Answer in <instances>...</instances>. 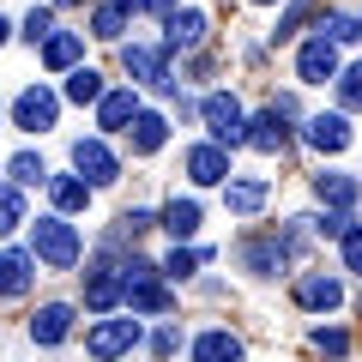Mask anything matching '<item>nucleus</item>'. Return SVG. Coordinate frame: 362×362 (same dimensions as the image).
Masks as SVG:
<instances>
[{"label":"nucleus","instance_id":"nucleus-1","mask_svg":"<svg viewBox=\"0 0 362 362\" xmlns=\"http://www.w3.org/2000/svg\"><path fill=\"white\" fill-rule=\"evenodd\" d=\"M78 254H85V242H78V230L66 218H37L30 223V259H42L49 272H73Z\"/></svg>","mask_w":362,"mask_h":362},{"label":"nucleus","instance_id":"nucleus-2","mask_svg":"<svg viewBox=\"0 0 362 362\" xmlns=\"http://www.w3.org/2000/svg\"><path fill=\"white\" fill-rule=\"evenodd\" d=\"M199 121H206V133H211V145H247V115H242V103H235L230 90H211L206 103H199Z\"/></svg>","mask_w":362,"mask_h":362},{"label":"nucleus","instance_id":"nucleus-3","mask_svg":"<svg viewBox=\"0 0 362 362\" xmlns=\"http://www.w3.org/2000/svg\"><path fill=\"white\" fill-rule=\"evenodd\" d=\"M121 284H127L133 314H169V290H163V278H157L151 259H127V266H121Z\"/></svg>","mask_w":362,"mask_h":362},{"label":"nucleus","instance_id":"nucleus-4","mask_svg":"<svg viewBox=\"0 0 362 362\" xmlns=\"http://www.w3.org/2000/svg\"><path fill=\"white\" fill-rule=\"evenodd\" d=\"M54 121H61V97H54L49 85H30V90H18V97H13V127L49 133Z\"/></svg>","mask_w":362,"mask_h":362},{"label":"nucleus","instance_id":"nucleus-5","mask_svg":"<svg viewBox=\"0 0 362 362\" xmlns=\"http://www.w3.org/2000/svg\"><path fill=\"white\" fill-rule=\"evenodd\" d=\"M139 344V320H97L85 332V350L97 362H115V356H127V350Z\"/></svg>","mask_w":362,"mask_h":362},{"label":"nucleus","instance_id":"nucleus-6","mask_svg":"<svg viewBox=\"0 0 362 362\" xmlns=\"http://www.w3.org/2000/svg\"><path fill=\"white\" fill-rule=\"evenodd\" d=\"M73 169H78V181H90V187H109V181L121 175L115 151H109L103 139H78L73 145Z\"/></svg>","mask_w":362,"mask_h":362},{"label":"nucleus","instance_id":"nucleus-7","mask_svg":"<svg viewBox=\"0 0 362 362\" xmlns=\"http://www.w3.org/2000/svg\"><path fill=\"white\" fill-rule=\"evenodd\" d=\"M121 61H127V73L139 78V85H151V90H175V73H169L163 49H145V42H127V49H121Z\"/></svg>","mask_w":362,"mask_h":362},{"label":"nucleus","instance_id":"nucleus-8","mask_svg":"<svg viewBox=\"0 0 362 362\" xmlns=\"http://www.w3.org/2000/svg\"><path fill=\"white\" fill-rule=\"evenodd\" d=\"M344 66H338V49L326 37H314V42H302L296 49V78L302 85H326V78H338Z\"/></svg>","mask_w":362,"mask_h":362},{"label":"nucleus","instance_id":"nucleus-9","mask_svg":"<svg viewBox=\"0 0 362 362\" xmlns=\"http://www.w3.org/2000/svg\"><path fill=\"white\" fill-rule=\"evenodd\" d=\"M187 181L194 187H218V181H230V151L223 145H187Z\"/></svg>","mask_w":362,"mask_h":362},{"label":"nucleus","instance_id":"nucleus-10","mask_svg":"<svg viewBox=\"0 0 362 362\" xmlns=\"http://www.w3.org/2000/svg\"><path fill=\"white\" fill-rule=\"evenodd\" d=\"M296 302L314 308V314H332L338 302H344V284H338L332 272H302V278H296Z\"/></svg>","mask_w":362,"mask_h":362},{"label":"nucleus","instance_id":"nucleus-11","mask_svg":"<svg viewBox=\"0 0 362 362\" xmlns=\"http://www.w3.org/2000/svg\"><path fill=\"white\" fill-rule=\"evenodd\" d=\"M30 338H37L42 350L66 344V338H73V308H66V302H49V308H37V320H30Z\"/></svg>","mask_w":362,"mask_h":362},{"label":"nucleus","instance_id":"nucleus-12","mask_svg":"<svg viewBox=\"0 0 362 362\" xmlns=\"http://www.w3.org/2000/svg\"><path fill=\"white\" fill-rule=\"evenodd\" d=\"M127 296V284H121V266H97V272H85V308H115V302Z\"/></svg>","mask_w":362,"mask_h":362},{"label":"nucleus","instance_id":"nucleus-13","mask_svg":"<svg viewBox=\"0 0 362 362\" xmlns=\"http://www.w3.org/2000/svg\"><path fill=\"white\" fill-rule=\"evenodd\" d=\"M139 121V97L133 90H103V103H97V127L103 133H127Z\"/></svg>","mask_w":362,"mask_h":362},{"label":"nucleus","instance_id":"nucleus-14","mask_svg":"<svg viewBox=\"0 0 362 362\" xmlns=\"http://www.w3.org/2000/svg\"><path fill=\"white\" fill-rule=\"evenodd\" d=\"M266 199H272V187H266V181H259V175H242V181H223V206H230L235 218H254V211L266 206Z\"/></svg>","mask_w":362,"mask_h":362},{"label":"nucleus","instance_id":"nucleus-15","mask_svg":"<svg viewBox=\"0 0 362 362\" xmlns=\"http://www.w3.org/2000/svg\"><path fill=\"white\" fill-rule=\"evenodd\" d=\"M314 194H320L332 211H350L362 199V187H356V175H344V169H320V175H314Z\"/></svg>","mask_w":362,"mask_h":362},{"label":"nucleus","instance_id":"nucleus-16","mask_svg":"<svg viewBox=\"0 0 362 362\" xmlns=\"http://www.w3.org/2000/svg\"><path fill=\"white\" fill-rule=\"evenodd\" d=\"M194 362H242V338L230 326H211V332L194 338Z\"/></svg>","mask_w":362,"mask_h":362},{"label":"nucleus","instance_id":"nucleus-17","mask_svg":"<svg viewBox=\"0 0 362 362\" xmlns=\"http://www.w3.org/2000/svg\"><path fill=\"white\" fill-rule=\"evenodd\" d=\"M30 278H37V259L18 254V247H6V254H0V296H25Z\"/></svg>","mask_w":362,"mask_h":362},{"label":"nucleus","instance_id":"nucleus-18","mask_svg":"<svg viewBox=\"0 0 362 362\" xmlns=\"http://www.w3.org/2000/svg\"><path fill=\"white\" fill-rule=\"evenodd\" d=\"M302 139H308L314 151H344L350 145V121L344 115H314L308 127H302Z\"/></svg>","mask_w":362,"mask_h":362},{"label":"nucleus","instance_id":"nucleus-19","mask_svg":"<svg viewBox=\"0 0 362 362\" xmlns=\"http://www.w3.org/2000/svg\"><path fill=\"white\" fill-rule=\"evenodd\" d=\"M199 42H206V13H194V6L169 13V37H163V49H199Z\"/></svg>","mask_w":362,"mask_h":362},{"label":"nucleus","instance_id":"nucleus-20","mask_svg":"<svg viewBox=\"0 0 362 362\" xmlns=\"http://www.w3.org/2000/svg\"><path fill=\"white\" fill-rule=\"evenodd\" d=\"M247 145H254V151H284V145H290V127H284V115H272V109H266V115H254V121H247Z\"/></svg>","mask_w":362,"mask_h":362},{"label":"nucleus","instance_id":"nucleus-21","mask_svg":"<svg viewBox=\"0 0 362 362\" xmlns=\"http://www.w3.org/2000/svg\"><path fill=\"white\" fill-rule=\"evenodd\" d=\"M157 223H163V230L175 235V247H181V242H187V235L199 230V199H181V194H175V199H169V206H163V218H157Z\"/></svg>","mask_w":362,"mask_h":362},{"label":"nucleus","instance_id":"nucleus-22","mask_svg":"<svg viewBox=\"0 0 362 362\" xmlns=\"http://www.w3.org/2000/svg\"><path fill=\"white\" fill-rule=\"evenodd\" d=\"M127 139H133V151H139V157H151L157 145L169 139V121H163V115H151V109H139V121L127 127Z\"/></svg>","mask_w":362,"mask_h":362},{"label":"nucleus","instance_id":"nucleus-23","mask_svg":"<svg viewBox=\"0 0 362 362\" xmlns=\"http://www.w3.org/2000/svg\"><path fill=\"white\" fill-rule=\"evenodd\" d=\"M78 54H85V42H78L73 30H54V37L42 42V61H49L54 73H73V66H78Z\"/></svg>","mask_w":362,"mask_h":362},{"label":"nucleus","instance_id":"nucleus-24","mask_svg":"<svg viewBox=\"0 0 362 362\" xmlns=\"http://www.w3.org/2000/svg\"><path fill=\"white\" fill-rule=\"evenodd\" d=\"M66 103H103V73L97 66H73L66 73Z\"/></svg>","mask_w":362,"mask_h":362},{"label":"nucleus","instance_id":"nucleus-25","mask_svg":"<svg viewBox=\"0 0 362 362\" xmlns=\"http://www.w3.org/2000/svg\"><path fill=\"white\" fill-rule=\"evenodd\" d=\"M49 194H54V206H61V211H85V206H90V181H78V175H49Z\"/></svg>","mask_w":362,"mask_h":362},{"label":"nucleus","instance_id":"nucleus-26","mask_svg":"<svg viewBox=\"0 0 362 362\" xmlns=\"http://www.w3.org/2000/svg\"><path fill=\"white\" fill-rule=\"evenodd\" d=\"M242 259H247V272H254V278H272V272L284 266L290 254H284V242H247Z\"/></svg>","mask_w":362,"mask_h":362},{"label":"nucleus","instance_id":"nucleus-27","mask_svg":"<svg viewBox=\"0 0 362 362\" xmlns=\"http://www.w3.org/2000/svg\"><path fill=\"white\" fill-rule=\"evenodd\" d=\"M6 175H13V187L25 194V187H42V181H49V163H42L37 151H18L13 163H6Z\"/></svg>","mask_w":362,"mask_h":362},{"label":"nucleus","instance_id":"nucleus-28","mask_svg":"<svg viewBox=\"0 0 362 362\" xmlns=\"http://www.w3.org/2000/svg\"><path fill=\"white\" fill-rule=\"evenodd\" d=\"M18 223H25V194L6 181V187H0V235H13Z\"/></svg>","mask_w":362,"mask_h":362},{"label":"nucleus","instance_id":"nucleus-29","mask_svg":"<svg viewBox=\"0 0 362 362\" xmlns=\"http://www.w3.org/2000/svg\"><path fill=\"white\" fill-rule=\"evenodd\" d=\"M332 85H338V103H344V109H362V61H356V66H344Z\"/></svg>","mask_w":362,"mask_h":362},{"label":"nucleus","instance_id":"nucleus-30","mask_svg":"<svg viewBox=\"0 0 362 362\" xmlns=\"http://www.w3.org/2000/svg\"><path fill=\"white\" fill-rule=\"evenodd\" d=\"M320 37L332 42V49H338V42H356V37H362V25H356V18H350V13H332V18H326V25H320Z\"/></svg>","mask_w":362,"mask_h":362},{"label":"nucleus","instance_id":"nucleus-31","mask_svg":"<svg viewBox=\"0 0 362 362\" xmlns=\"http://www.w3.org/2000/svg\"><path fill=\"white\" fill-rule=\"evenodd\" d=\"M308 13H314V0H290L284 18H278V30H272V42H290V37H296V25H302Z\"/></svg>","mask_w":362,"mask_h":362},{"label":"nucleus","instance_id":"nucleus-32","mask_svg":"<svg viewBox=\"0 0 362 362\" xmlns=\"http://www.w3.org/2000/svg\"><path fill=\"white\" fill-rule=\"evenodd\" d=\"M121 30H127V18H121L115 6H97V13H90V37H103V42H115Z\"/></svg>","mask_w":362,"mask_h":362},{"label":"nucleus","instance_id":"nucleus-33","mask_svg":"<svg viewBox=\"0 0 362 362\" xmlns=\"http://www.w3.org/2000/svg\"><path fill=\"white\" fill-rule=\"evenodd\" d=\"M308 230H314V235H332V242H344V235H350V218H344V211H320V218H308Z\"/></svg>","mask_w":362,"mask_h":362},{"label":"nucleus","instance_id":"nucleus-34","mask_svg":"<svg viewBox=\"0 0 362 362\" xmlns=\"http://www.w3.org/2000/svg\"><path fill=\"white\" fill-rule=\"evenodd\" d=\"M194 266H199V254H194V247H175V254H169L157 272H163V278H194Z\"/></svg>","mask_w":362,"mask_h":362},{"label":"nucleus","instance_id":"nucleus-35","mask_svg":"<svg viewBox=\"0 0 362 362\" xmlns=\"http://www.w3.org/2000/svg\"><path fill=\"white\" fill-rule=\"evenodd\" d=\"M25 37H30V42H49V37H54V13H49V6H30Z\"/></svg>","mask_w":362,"mask_h":362},{"label":"nucleus","instance_id":"nucleus-36","mask_svg":"<svg viewBox=\"0 0 362 362\" xmlns=\"http://www.w3.org/2000/svg\"><path fill=\"white\" fill-rule=\"evenodd\" d=\"M314 350H320V356H332V362H338V356H344V350H350V338L338 332V326H332V332H326V326H320V332H314Z\"/></svg>","mask_w":362,"mask_h":362},{"label":"nucleus","instance_id":"nucleus-37","mask_svg":"<svg viewBox=\"0 0 362 362\" xmlns=\"http://www.w3.org/2000/svg\"><path fill=\"white\" fill-rule=\"evenodd\" d=\"M151 350H157V356H175V350H181V326H157V332H151Z\"/></svg>","mask_w":362,"mask_h":362},{"label":"nucleus","instance_id":"nucleus-38","mask_svg":"<svg viewBox=\"0 0 362 362\" xmlns=\"http://www.w3.org/2000/svg\"><path fill=\"white\" fill-rule=\"evenodd\" d=\"M344 272H362V230L350 223V235H344Z\"/></svg>","mask_w":362,"mask_h":362},{"label":"nucleus","instance_id":"nucleus-39","mask_svg":"<svg viewBox=\"0 0 362 362\" xmlns=\"http://www.w3.org/2000/svg\"><path fill=\"white\" fill-rule=\"evenodd\" d=\"M115 13L127 18V13H151V0H115Z\"/></svg>","mask_w":362,"mask_h":362},{"label":"nucleus","instance_id":"nucleus-40","mask_svg":"<svg viewBox=\"0 0 362 362\" xmlns=\"http://www.w3.org/2000/svg\"><path fill=\"white\" fill-rule=\"evenodd\" d=\"M151 13H163V18H169V13H181V0H151Z\"/></svg>","mask_w":362,"mask_h":362},{"label":"nucleus","instance_id":"nucleus-41","mask_svg":"<svg viewBox=\"0 0 362 362\" xmlns=\"http://www.w3.org/2000/svg\"><path fill=\"white\" fill-rule=\"evenodd\" d=\"M6 37H13V25H6V18H0V42H6Z\"/></svg>","mask_w":362,"mask_h":362},{"label":"nucleus","instance_id":"nucleus-42","mask_svg":"<svg viewBox=\"0 0 362 362\" xmlns=\"http://www.w3.org/2000/svg\"><path fill=\"white\" fill-rule=\"evenodd\" d=\"M54 6H78V0H54Z\"/></svg>","mask_w":362,"mask_h":362},{"label":"nucleus","instance_id":"nucleus-43","mask_svg":"<svg viewBox=\"0 0 362 362\" xmlns=\"http://www.w3.org/2000/svg\"><path fill=\"white\" fill-rule=\"evenodd\" d=\"M254 6H272V0H254Z\"/></svg>","mask_w":362,"mask_h":362}]
</instances>
